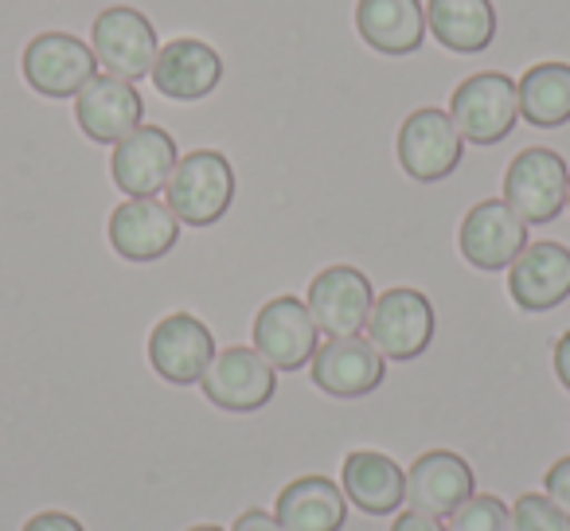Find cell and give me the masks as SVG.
I'll use <instances>...</instances> for the list:
<instances>
[{"instance_id":"cell-1","label":"cell","mask_w":570,"mask_h":531,"mask_svg":"<svg viewBox=\"0 0 570 531\" xmlns=\"http://www.w3.org/2000/svg\"><path fill=\"white\" fill-rule=\"evenodd\" d=\"M235 199V168L219 149H191L176 160L173 180L165 188V204L188 227H212L230 212Z\"/></svg>"},{"instance_id":"cell-2","label":"cell","mask_w":570,"mask_h":531,"mask_svg":"<svg viewBox=\"0 0 570 531\" xmlns=\"http://www.w3.org/2000/svg\"><path fill=\"white\" fill-rule=\"evenodd\" d=\"M434 305L422 289L395 286L383 289L372 305V317H367V341L383 352V360H399V364H411L434 341Z\"/></svg>"},{"instance_id":"cell-3","label":"cell","mask_w":570,"mask_h":531,"mask_svg":"<svg viewBox=\"0 0 570 531\" xmlns=\"http://www.w3.org/2000/svg\"><path fill=\"white\" fill-rule=\"evenodd\" d=\"M450 118L458 134L473 145H500L520 118V95L504 71H481L465 79L450 98Z\"/></svg>"},{"instance_id":"cell-4","label":"cell","mask_w":570,"mask_h":531,"mask_svg":"<svg viewBox=\"0 0 570 531\" xmlns=\"http://www.w3.org/2000/svg\"><path fill=\"white\" fill-rule=\"evenodd\" d=\"M567 188H570V168L554 149H523L520 157H512L504 173V204L520 215L523 223H551L559 219V212L567 207Z\"/></svg>"},{"instance_id":"cell-5","label":"cell","mask_w":570,"mask_h":531,"mask_svg":"<svg viewBox=\"0 0 570 531\" xmlns=\"http://www.w3.org/2000/svg\"><path fill=\"white\" fill-rule=\"evenodd\" d=\"M399 165L411 180L438 184L458 173L465 157V137L458 134L453 118L438 106H422L399 126Z\"/></svg>"},{"instance_id":"cell-6","label":"cell","mask_w":570,"mask_h":531,"mask_svg":"<svg viewBox=\"0 0 570 531\" xmlns=\"http://www.w3.org/2000/svg\"><path fill=\"white\" fill-rule=\"evenodd\" d=\"M90 51L95 59L118 79H149L153 63H157V28L149 24V17L129 4H114V9L98 12L95 28H90Z\"/></svg>"},{"instance_id":"cell-7","label":"cell","mask_w":570,"mask_h":531,"mask_svg":"<svg viewBox=\"0 0 570 531\" xmlns=\"http://www.w3.org/2000/svg\"><path fill=\"white\" fill-rule=\"evenodd\" d=\"M317 321L302 297H274L254 317V348L274 372H302L317 356Z\"/></svg>"},{"instance_id":"cell-8","label":"cell","mask_w":570,"mask_h":531,"mask_svg":"<svg viewBox=\"0 0 570 531\" xmlns=\"http://www.w3.org/2000/svg\"><path fill=\"white\" fill-rule=\"evenodd\" d=\"M204 399L219 411L230 414H254L274 399L277 391V372L258 356V348H223L215 352V360L207 364L204 380Z\"/></svg>"},{"instance_id":"cell-9","label":"cell","mask_w":570,"mask_h":531,"mask_svg":"<svg viewBox=\"0 0 570 531\" xmlns=\"http://www.w3.org/2000/svg\"><path fill=\"white\" fill-rule=\"evenodd\" d=\"M461 258L484 274L508 271L528 246V223L504 199H481L465 212L458 230Z\"/></svg>"},{"instance_id":"cell-10","label":"cell","mask_w":570,"mask_h":531,"mask_svg":"<svg viewBox=\"0 0 570 531\" xmlns=\"http://www.w3.org/2000/svg\"><path fill=\"white\" fill-rule=\"evenodd\" d=\"M24 79L43 98H75L98 75L90 43L71 32H43L24 48Z\"/></svg>"},{"instance_id":"cell-11","label":"cell","mask_w":570,"mask_h":531,"mask_svg":"<svg viewBox=\"0 0 570 531\" xmlns=\"http://www.w3.org/2000/svg\"><path fill=\"white\" fill-rule=\"evenodd\" d=\"M215 360V336L191 313H168L149 333V364L173 387H191L204 380L207 364Z\"/></svg>"},{"instance_id":"cell-12","label":"cell","mask_w":570,"mask_h":531,"mask_svg":"<svg viewBox=\"0 0 570 531\" xmlns=\"http://www.w3.org/2000/svg\"><path fill=\"white\" fill-rule=\"evenodd\" d=\"M317 391L333 399H364L387 380V360L367 336H328L309 364Z\"/></svg>"},{"instance_id":"cell-13","label":"cell","mask_w":570,"mask_h":531,"mask_svg":"<svg viewBox=\"0 0 570 531\" xmlns=\"http://www.w3.org/2000/svg\"><path fill=\"white\" fill-rule=\"evenodd\" d=\"M305 305L325 336H360V328H367L372 317L375 289L356 266H328L309 282Z\"/></svg>"},{"instance_id":"cell-14","label":"cell","mask_w":570,"mask_h":531,"mask_svg":"<svg viewBox=\"0 0 570 531\" xmlns=\"http://www.w3.org/2000/svg\"><path fill=\"white\" fill-rule=\"evenodd\" d=\"M176 160H180V153H176V141L168 129L137 126L134 134L114 145L110 173H114V184H118L129 199H145L168 188Z\"/></svg>"},{"instance_id":"cell-15","label":"cell","mask_w":570,"mask_h":531,"mask_svg":"<svg viewBox=\"0 0 570 531\" xmlns=\"http://www.w3.org/2000/svg\"><path fill=\"white\" fill-rule=\"evenodd\" d=\"M75 118L79 129L98 145H118L129 137L145 118V102L137 87L118 75H95L87 87L75 95Z\"/></svg>"},{"instance_id":"cell-16","label":"cell","mask_w":570,"mask_h":531,"mask_svg":"<svg viewBox=\"0 0 570 531\" xmlns=\"http://www.w3.org/2000/svg\"><path fill=\"white\" fill-rule=\"evenodd\" d=\"M508 294L523 313H551L570 297V250L562 243H528L508 266Z\"/></svg>"},{"instance_id":"cell-17","label":"cell","mask_w":570,"mask_h":531,"mask_svg":"<svg viewBox=\"0 0 570 531\" xmlns=\"http://www.w3.org/2000/svg\"><path fill=\"white\" fill-rule=\"evenodd\" d=\"M153 87L160 90V98H173V102H199L223 82V56L204 40H168L157 51V63H153Z\"/></svg>"},{"instance_id":"cell-18","label":"cell","mask_w":570,"mask_h":531,"mask_svg":"<svg viewBox=\"0 0 570 531\" xmlns=\"http://www.w3.org/2000/svg\"><path fill=\"white\" fill-rule=\"evenodd\" d=\"M476 492V476L461 453L453 450H426L406 473V500L414 512L426 515H453Z\"/></svg>"},{"instance_id":"cell-19","label":"cell","mask_w":570,"mask_h":531,"mask_svg":"<svg viewBox=\"0 0 570 531\" xmlns=\"http://www.w3.org/2000/svg\"><path fill=\"white\" fill-rule=\"evenodd\" d=\"M180 238V219L157 196L126 199L110 215V246L126 262H157Z\"/></svg>"},{"instance_id":"cell-20","label":"cell","mask_w":570,"mask_h":531,"mask_svg":"<svg viewBox=\"0 0 570 531\" xmlns=\"http://www.w3.org/2000/svg\"><path fill=\"white\" fill-rule=\"evenodd\" d=\"M341 489L364 515H395L406 504L403 465L380 450H352L341 469Z\"/></svg>"},{"instance_id":"cell-21","label":"cell","mask_w":570,"mask_h":531,"mask_svg":"<svg viewBox=\"0 0 570 531\" xmlns=\"http://www.w3.org/2000/svg\"><path fill=\"white\" fill-rule=\"evenodd\" d=\"M356 32L380 56H414L426 40L422 0H360Z\"/></svg>"},{"instance_id":"cell-22","label":"cell","mask_w":570,"mask_h":531,"mask_svg":"<svg viewBox=\"0 0 570 531\" xmlns=\"http://www.w3.org/2000/svg\"><path fill=\"white\" fill-rule=\"evenodd\" d=\"M274 515L285 531H341L348 520V496L328 476H297L277 492Z\"/></svg>"},{"instance_id":"cell-23","label":"cell","mask_w":570,"mask_h":531,"mask_svg":"<svg viewBox=\"0 0 570 531\" xmlns=\"http://www.w3.org/2000/svg\"><path fill=\"white\" fill-rule=\"evenodd\" d=\"M426 32L458 56H476L497 40V9L492 0H430Z\"/></svg>"},{"instance_id":"cell-24","label":"cell","mask_w":570,"mask_h":531,"mask_svg":"<svg viewBox=\"0 0 570 531\" xmlns=\"http://www.w3.org/2000/svg\"><path fill=\"white\" fill-rule=\"evenodd\" d=\"M520 118L535 129H559L570 121V63H535L515 82Z\"/></svg>"},{"instance_id":"cell-25","label":"cell","mask_w":570,"mask_h":531,"mask_svg":"<svg viewBox=\"0 0 570 531\" xmlns=\"http://www.w3.org/2000/svg\"><path fill=\"white\" fill-rule=\"evenodd\" d=\"M445 531H512V508L500 496L473 492V496L450 515Z\"/></svg>"},{"instance_id":"cell-26","label":"cell","mask_w":570,"mask_h":531,"mask_svg":"<svg viewBox=\"0 0 570 531\" xmlns=\"http://www.w3.org/2000/svg\"><path fill=\"white\" fill-rule=\"evenodd\" d=\"M512 531H570V512L547 492H523L512 504Z\"/></svg>"},{"instance_id":"cell-27","label":"cell","mask_w":570,"mask_h":531,"mask_svg":"<svg viewBox=\"0 0 570 531\" xmlns=\"http://www.w3.org/2000/svg\"><path fill=\"white\" fill-rule=\"evenodd\" d=\"M543 492L554 500V504L567 508V512H570V458H559L551 469H547V476H543Z\"/></svg>"},{"instance_id":"cell-28","label":"cell","mask_w":570,"mask_h":531,"mask_svg":"<svg viewBox=\"0 0 570 531\" xmlns=\"http://www.w3.org/2000/svg\"><path fill=\"white\" fill-rule=\"evenodd\" d=\"M20 531H87V528H82L71 512H56V508H51V512H36Z\"/></svg>"},{"instance_id":"cell-29","label":"cell","mask_w":570,"mask_h":531,"mask_svg":"<svg viewBox=\"0 0 570 531\" xmlns=\"http://www.w3.org/2000/svg\"><path fill=\"white\" fill-rule=\"evenodd\" d=\"M391 531H445V523L438 520V515H426V512H414V508H406V512L395 515Z\"/></svg>"},{"instance_id":"cell-30","label":"cell","mask_w":570,"mask_h":531,"mask_svg":"<svg viewBox=\"0 0 570 531\" xmlns=\"http://www.w3.org/2000/svg\"><path fill=\"white\" fill-rule=\"evenodd\" d=\"M230 531H285L282 523H277L274 512H262V508H250V512H243L235 520V528Z\"/></svg>"},{"instance_id":"cell-31","label":"cell","mask_w":570,"mask_h":531,"mask_svg":"<svg viewBox=\"0 0 570 531\" xmlns=\"http://www.w3.org/2000/svg\"><path fill=\"white\" fill-rule=\"evenodd\" d=\"M554 375H559V383L570 391V328L554 341Z\"/></svg>"},{"instance_id":"cell-32","label":"cell","mask_w":570,"mask_h":531,"mask_svg":"<svg viewBox=\"0 0 570 531\" xmlns=\"http://www.w3.org/2000/svg\"><path fill=\"white\" fill-rule=\"evenodd\" d=\"M188 531H223V528H219V523H191Z\"/></svg>"},{"instance_id":"cell-33","label":"cell","mask_w":570,"mask_h":531,"mask_svg":"<svg viewBox=\"0 0 570 531\" xmlns=\"http://www.w3.org/2000/svg\"><path fill=\"white\" fill-rule=\"evenodd\" d=\"M567 207H570V188H567Z\"/></svg>"}]
</instances>
